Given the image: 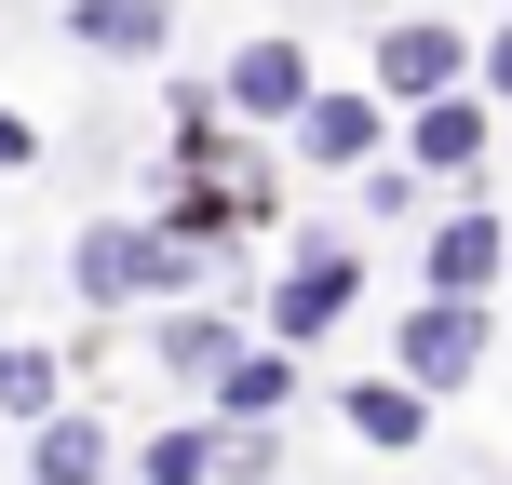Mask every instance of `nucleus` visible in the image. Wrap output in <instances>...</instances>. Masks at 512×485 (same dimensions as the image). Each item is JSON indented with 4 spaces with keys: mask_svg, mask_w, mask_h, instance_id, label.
Instances as JSON below:
<instances>
[{
    "mask_svg": "<svg viewBox=\"0 0 512 485\" xmlns=\"http://www.w3.org/2000/svg\"><path fill=\"white\" fill-rule=\"evenodd\" d=\"M297 149H310V162H364V149H378V108H364V95H310Z\"/></svg>",
    "mask_w": 512,
    "mask_h": 485,
    "instance_id": "1a4fd4ad",
    "label": "nucleus"
},
{
    "mask_svg": "<svg viewBox=\"0 0 512 485\" xmlns=\"http://www.w3.org/2000/svg\"><path fill=\"white\" fill-rule=\"evenodd\" d=\"M0 162H27V122H14V108H0Z\"/></svg>",
    "mask_w": 512,
    "mask_h": 485,
    "instance_id": "f3484780",
    "label": "nucleus"
},
{
    "mask_svg": "<svg viewBox=\"0 0 512 485\" xmlns=\"http://www.w3.org/2000/svg\"><path fill=\"white\" fill-rule=\"evenodd\" d=\"M41 485H108V432L95 418H41Z\"/></svg>",
    "mask_w": 512,
    "mask_h": 485,
    "instance_id": "f8f14e48",
    "label": "nucleus"
},
{
    "mask_svg": "<svg viewBox=\"0 0 512 485\" xmlns=\"http://www.w3.org/2000/svg\"><path fill=\"white\" fill-rule=\"evenodd\" d=\"M472 162H486V108L432 95V108H418V176H472Z\"/></svg>",
    "mask_w": 512,
    "mask_h": 485,
    "instance_id": "6e6552de",
    "label": "nucleus"
},
{
    "mask_svg": "<svg viewBox=\"0 0 512 485\" xmlns=\"http://www.w3.org/2000/svg\"><path fill=\"white\" fill-rule=\"evenodd\" d=\"M351 432H364V445H418V432H432V405H418L405 378H364V391H351Z\"/></svg>",
    "mask_w": 512,
    "mask_h": 485,
    "instance_id": "9b49d317",
    "label": "nucleus"
},
{
    "mask_svg": "<svg viewBox=\"0 0 512 485\" xmlns=\"http://www.w3.org/2000/svg\"><path fill=\"white\" fill-rule=\"evenodd\" d=\"M230 108L243 122H310V54L297 41H243L230 54Z\"/></svg>",
    "mask_w": 512,
    "mask_h": 485,
    "instance_id": "39448f33",
    "label": "nucleus"
},
{
    "mask_svg": "<svg viewBox=\"0 0 512 485\" xmlns=\"http://www.w3.org/2000/svg\"><path fill=\"white\" fill-rule=\"evenodd\" d=\"M216 405H230V418H256V432H270V405H283V364H270V351H243L230 378H216Z\"/></svg>",
    "mask_w": 512,
    "mask_h": 485,
    "instance_id": "ddd939ff",
    "label": "nucleus"
},
{
    "mask_svg": "<svg viewBox=\"0 0 512 485\" xmlns=\"http://www.w3.org/2000/svg\"><path fill=\"white\" fill-rule=\"evenodd\" d=\"M149 485H216V432H203V418L149 445Z\"/></svg>",
    "mask_w": 512,
    "mask_h": 485,
    "instance_id": "2eb2a0df",
    "label": "nucleus"
},
{
    "mask_svg": "<svg viewBox=\"0 0 512 485\" xmlns=\"http://www.w3.org/2000/svg\"><path fill=\"white\" fill-rule=\"evenodd\" d=\"M351 283H364V256L310 230V243H297V270H283V297H270V324H283V337H324L337 310H351Z\"/></svg>",
    "mask_w": 512,
    "mask_h": 485,
    "instance_id": "f03ea898",
    "label": "nucleus"
},
{
    "mask_svg": "<svg viewBox=\"0 0 512 485\" xmlns=\"http://www.w3.org/2000/svg\"><path fill=\"white\" fill-rule=\"evenodd\" d=\"M162 364H176V378H230V310H176V324H162Z\"/></svg>",
    "mask_w": 512,
    "mask_h": 485,
    "instance_id": "9d476101",
    "label": "nucleus"
},
{
    "mask_svg": "<svg viewBox=\"0 0 512 485\" xmlns=\"http://www.w3.org/2000/svg\"><path fill=\"white\" fill-rule=\"evenodd\" d=\"M499 283V216H445L432 230V297H486Z\"/></svg>",
    "mask_w": 512,
    "mask_h": 485,
    "instance_id": "0eeeda50",
    "label": "nucleus"
},
{
    "mask_svg": "<svg viewBox=\"0 0 512 485\" xmlns=\"http://www.w3.org/2000/svg\"><path fill=\"white\" fill-rule=\"evenodd\" d=\"M472 68H486V54H472L459 27H391V41H378V81H391V95H405V108H432V95H459Z\"/></svg>",
    "mask_w": 512,
    "mask_h": 485,
    "instance_id": "7ed1b4c3",
    "label": "nucleus"
},
{
    "mask_svg": "<svg viewBox=\"0 0 512 485\" xmlns=\"http://www.w3.org/2000/svg\"><path fill=\"white\" fill-rule=\"evenodd\" d=\"M0 418H54V351H0Z\"/></svg>",
    "mask_w": 512,
    "mask_h": 485,
    "instance_id": "4468645a",
    "label": "nucleus"
},
{
    "mask_svg": "<svg viewBox=\"0 0 512 485\" xmlns=\"http://www.w3.org/2000/svg\"><path fill=\"white\" fill-rule=\"evenodd\" d=\"M68 27L95 54H162V41H176V0H68Z\"/></svg>",
    "mask_w": 512,
    "mask_h": 485,
    "instance_id": "423d86ee",
    "label": "nucleus"
},
{
    "mask_svg": "<svg viewBox=\"0 0 512 485\" xmlns=\"http://www.w3.org/2000/svg\"><path fill=\"white\" fill-rule=\"evenodd\" d=\"M486 95H512V27H499V41H486Z\"/></svg>",
    "mask_w": 512,
    "mask_h": 485,
    "instance_id": "dca6fc26",
    "label": "nucleus"
},
{
    "mask_svg": "<svg viewBox=\"0 0 512 485\" xmlns=\"http://www.w3.org/2000/svg\"><path fill=\"white\" fill-rule=\"evenodd\" d=\"M472 364H486V310H472V297H432V310H405V378L459 391Z\"/></svg>",
    "mask_w": 512,
    "mask_h": 485,
    "instance_id": "20e7f679",
    "label": "nucleus"
},
{
    "mask_svg": "<svg viewBox=\"0 0 512 485\" xmlns=\"http://www.w3.org/2000/svg\"><path fill=\"white\" fill-rule=\"evenodd\" d=\"M149 283H189V243L176 230H81V297H95V310L149 297Z\"/></svg>",
    "mask_w": 512,
    "mask_h": 485,
    "instance_id": "f257e3e1",
    "label": "nucleus"
}]
</instances>
